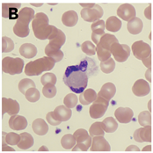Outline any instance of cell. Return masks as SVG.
I'll use <instances>...</instances> for the list:
<instances>
[{"label":"cell","instance_id":"obj_39","mask_svg":"<svg viewBox=\"0 0 153 153\" xmlns=\"http://www.w3.org/2000/svg\"><path fill=\"white\" fill-rule=\"evenodd\" d=\"M14 48V42L13 41L6 36H4L2 38V52L3 53H8L13 51Z\"/></svg>","mask_w":153,"mask_h":153},{"label":"cell","instance_id":"obj_15","mask_svg":"<svg viewBox=\"0 0 153 153\" xmlns=\"http://www.w3.org/2000/svg\"><path fill=\"white\" fill-rule=\"evenodd\" d=\"M48 40H49V44L61 48V47L65 43L66 36L62 31L53 26L52 32L48 37Z\"/></svg>","mask_w":153,"mask_h":153},{"label":"cell","instance_id":"obj_52","mask_svg":"<svg viewBox=\"0 0 153 153\" xmlns=\"http://www.w3.org/2000/svg\"><path fill=\"white\" fill-rule=\"evenodd\" d=\"M39 152H48V149L47 148L46 146H42V147H40V149H39Z\"/></svg>","mask_w":153,"mask_h":153},{"label":"cell","instance_id":"obj_25","mask_svg":"<svg viewBox=\"0 0 153 153\" xmlns=\"http://www.w3.org/2000/svg\"><path fill=\"white\" fill-rule=\"evenodd\" d=\"M78 21V16L75 11L70 10L64 13L62 16V22L64 26L68 27H72L75 25H76Z\"/></svg>","mask_w":153,"mask_h":153},{"label":"cell","instance_id":"obj_10","mask_svg":"<svg viewBox=\"0 0 153 153\" xmlns=\"http://www.w3.org/2000/svg\"><path fill=\"white\" fill-rule=\"evenodd\" d=\"M111 54L116 61L123 62L128 58L130 55V48L126 44L115 42L111 47Z\"/></svg>","mask_w":153,"mask_h":153},{"label":"cell","instance_id":"obj_34","mask_svg":"<svg viewBox=\"0 0 153 153\" xmlns=\"http://www.w3.org/2000/svg\"><path fill=\"white\" fill-rule=\"evenodd\" d=\"M104 134H105V131L102 127V123L97 122V123H94L92 125H91V127L89 128V135L91 136V137L104 136Z\"/></svg>","mask_w":153,"mask_h":153},{"label":"cell","instance_id":"obj_14","mask_svg":"<svg viewBox=\"0 0 153 153\" xmlns=\"http://www.w3.org/2000/svg\"><path fill=\"white\" fill-rule=\"evenodd\" d=\"M136 14L137 12L135 7L129 4H123L117 9V15L119 16V18L128 22L130 19L136 18Z\"/></svg>","mask_w":153,"mask_h":153},{"label":"cell","instance_id":"obj_18","mask_svg":"<svg viewBox=\"0 0 153 153\" xmlns=\"http://www.w3.org/2000/svg\"><path fill=\"white\" fill-rule=\"evenodd\" d=\"M114 116L120 123H128L132 121L134 113L129 107H118L114 112Z\"/></svg>","mask_w":153,"mask_h":153},{"label":"cell","instance_id":"obj_53","mask_svg":"<svg viewBox=\"0 0 153 153\" xmlns=\"http://www.w3.org/2000/svg\"><path fill=\"white\" fill-rule=\"evenodd\" d=\"M31 4H32V5H33V6H36V7H40V6H42V3H39V4H34V3H32Z\"/></svg>","mask_w":153,"mask_h":153},{"label":"cell","instance_id":"obj_1","mask_svg":"<svg viewBox=\"0 0 153 153\" xmlns=\"http://www.w3.org/2000/svg\"><path fill=\"white\" fill-rule=\"evenodd\" d=\"M63 82L74 93H82L87 86L88 76L81 66L71 65L64 72Z\"/></svg>","mask_w":153,"mask_h":153},{"label":"cell","instance_id":"obj_23","mask_svg":"<svg viewBox=\"0 0 153 153\" xmlns=\"http://www.w3.org/2000/svg\"><path fill=\"white\" fill-rule=\"evenodd\" d=\"M45 54L48 57L53 59L55 62H60L63 58V52L62 51L61 48L53 46L49 43L45 48Z\"/></svg>","mask_w":153,"mask_h":153},{"label":"cell","instance_id":"obj_16","mask_svg":"<svg viewBox=\"0 0 153 153\" xmlns=\"http://www.w3.org/2000/svg\"><path fill=\"white\" fill-rule=\"evenodd\" d=\"M133 93L137 97H143L148 95L151 92L150 84L144 79H138L133 85L132 87Z\"/></svg>","mask_w":153,"mask_h":153},{"label":"cell","instance_id":"obj_3","mask_svg":"<svg viewBox=\"0 0 153 153\" xmlns=\"http://www.w3.org/2000/svg\"><path fill=\"white\" fill-rule=\"evenodd\" d=\"M48 17L43 13H38L32 21V27L34 36L39 40H47L51 34L53 26L48 24Z\"/></svg>","mask_w":153,"mask_h":153},{"label":"cell","instance_id":"obj_40","mask_svg":"<svg viewBox=\"0 0 153 153\" xmlns=\"http://www.w3.org/2000/svg\"><path fill=\"white\" fill-rule=\"evenodd\" d=\"M40 92L36 89V87H33L30 88L29 90H27L26 94H25V97L26 99L30 101V102H36L40 100Z\"/></svg>","mask_w":153,"mask_h":153},{"label":"cell","instance_id":"obj_17","mask_svg":"<svg viewBox=\"0 0 153 153\" xmlns=\"http://www.w3.org/2000/svg\"><path fill=\"white\" fill-rule=\"evenodd\" d=\"M105 27H106V24L105 21L100 19L94 23H92V40L94 42V44H98L100 40L101 39V37L105 34Z\"/></svg>","mask_w":153,"mask_h":153},{"label":"cell","instance_id":"obj_6","mask_svg":"<svg viewBox=\"0 0 153 153\" xmlns=\"http://www.w3.org/2000/svg\"><path fill=\"white\" fill-rule=\"evenodd\" d=\"M73 137L76 139V144L72 148L73 152H86L90 149L92 145V137L84 128L76 129L73 134Z\"/></svg>","mask_w":153,"mask_h":153},{"label":"cell","instance_id":"obj_35","mask_svg":"<svg viewBox=\"0 0 153 153\" xmlns=\"http://www.w3.org/2000/svg\"><path fill=\"white\" fill-rule=\"evenodd\" d=\"M33 87H36L35 83L29 78H24V79L20 80L19 83V90L24 95L26 94L27 90H29L30 88H33Z\"/></svg>","mask_w":153,"mask_h":153},{"label":"cell","instance_id":"obj_41","mask_svg":"<svg viewBox=\"0 0 153 153\" xmlns=\"http://www.w3.org/2000/svg\"><path fill=\"white\" fill-rule=\"evenodd\" d=\"M82 51L87 56H94L96 54V47L90 41H86L81 45Z\"/></svg>","mask_w":153,"mask_h":153},{"label":"cell","instance_id":"obj_42","mask_svg":"<svg viewBox=\"0 0 153 153\" xmlns=\"http://www.w3.org/2000/svg\"><path fill=\"white\" fill-rule=\"evenodd\" d=\"M57 81L56 76L54 73H45L43 76H42L41 78V83L42 85H56Z\"/></svg>","mask_w":153,"mask_h":153},{"label":"cell","instance_id":"obj_12","mask_svg":"<svg viewBox=\"0 0 153 153\" xmlns=\"http://www.w3.org/2000/svg\"><path fill=\"white\" fill-rule=\"evenodd\" d=\"M20 5L21 4L19 3H4L2 4V16L9 19H17Z\"/></svg>","mask_w":153,"mask_h":153},{"label":"cell","instance_id":"obj_47","mask_svg":"<svg viewBox=\"0 0 153 153\" xmlns=\"http://www.w3.org/2000/svg\"><path fill=\"white\" fill-rule=\"evenodd\" d=\"M144 16L147 19H152V5L149 4V6L144 10Z\"/></svg>","mask_w":153,"mask_h":153},{"label":"cell","instance_id":"obj_48","mask_svg":"<svg viewBox=\"0 0 153 153\" xmlns=\"http://www.w3.org/2000/svg\"><path fill=\"white\" fill-rule=\"evenodd\" d=\"M140 149L138 148L137 145H129L127 149H126V152H139Z\"/></svg>","mask_w":153,"mask_h":153},{"label":"cell","instance_id":"obj_33","mask_svg":"<svg viewBox=\"0 0 153 153\" xmlns=\"http://www.w3.org/2000/svg\"><path fill=\"white\" fill-rule=\"evenodd\" d=\"M61 144L65 150H72V148L76 145V139L73 135L66 134L62 137Z\"/></svg>","mask_w":153,"mask_h":153},{"label":"cell","instance_id":"obj_5","mask_svg":"<svg viewBox=\"0 0 153 153\" xmlns=\"http://www.w3.org/2000/svg\"><path fill=\"white\" fill-rule=\"evenodd\" d=\"M115 42H118V40L114 34L105 33L101 37L96 47V52L100 61H107L111 58V47Z\"/></svg>","mask_w":153,"mask_h":153},{"label":"cell","instance_id":"obj_20","mask_svg":"<svg viewBox=\"0 0 153 153\" xmlns=\"http://www.w3.org/2000/svg\"><path fill=\"white\" fill-rule=\"evenodd\" d=\"M134 139L137 143H143V142H152V126L143 127L141 128H138L135 131Z\"/></svg>","mask_w":153,"mask_h":153},{"label":"cell","instance_id":"obj_51","mask_svg":"<svg viewBox=\"0 0 153 153\" xmlns=\"http://www.w3.org/2000/svg\"><path fill=\"white\" fill-rule=\"evenodd\" d=\"M151 152L152 151V145H147V146H145L143 149V152Z\"/></svg>","mask_w":153,"mask_h":153},{"label":"cell","instance_id":"obj_4","mask_svg":"<svg viewBox=\"0 0 153 153\" xmlns=\"http://www.w3.org/2000/svg\"><path fill=\"white\" fill-rule=\"evenodd\" d=\"M55 61L48 56L39 58L37 60L29 62L25 68V73L27 76H39L44 71L52 70L55 66Z\"/></svg>","mask_w":153,"mask_h":153},{"label":"cell","instance_id":"obj_8","mask_svg":"<svg viewBox=\"0 0 153 153\" xmlns=\"http://www.w3.org/2000/svg\"><path fill=\"white\" fill-rule=\"evenodd\" d=\"M108 105H109V101H107V100H105L102 97L98 96L89 109V114L91 118L92 119L101 118L106 114Z\"/></svg>","mask_w":153,"mask_h":153},{"label":"cell","instance_id":"obj_29","mask_svg":"<svg viewBox=\"0 0 153 153\" xmlns=\"http://www.w3.org/2000/svg\"><path fill=\"white\" fill-rule=\"evenodd\" d=\"M19 53L26 58H33L37 55V48L32 43H24L19 48Z\"/></svg>","mask_w":153,"mask_h":153},{"label":"cell","instance_id":"obj_37","mask_svg":"<svg viewBox=\"0 0 153 153\" xmlns=\"http://www.w3.org/2000/svg\"><path fill=\"white\" fill-rule=\"evenodd\" d=\"M114 68H115V62L112 58H109L107 61L100 62V70L106 74L113 72L114 71Z\"/></svg>","mask_w":153,"mask_h":153},{"label":"cell","instance_id":"obj_36","mask_svg":"<svg viewBox=\"0 0 153 153\" xmlns=\"http://www.w3.org/2000/svg\"><path fill=\"white\" fill-rule=\"evenodd\" d=\"M138 123L143 127L152 125V114L149 111H143L138 115Z\"/></svg>","mask_w":153,"mask_h":153},{"label":"cell","instance_id":"obj_49","mask_svg":"<svg viewBox=\"0 0 153 153\" xmlns=\"http://www.w3.org/2000/svg\"><path fill=\"white\" fill-rule=\"evenodd\" d=\"M80 5H81L83 8H85V9H90V8H92V7L95 5V4H93V3H91V4H84V3H80Z\"/></svg>","mask_w":153,"mask_h":153},{"label":"cell","instance_id":"obj_13","mask_svg":"<svg viewBox=\"0 0 153 153\" xmlns=\"http://www.w3.org/2000/svg\"><path fill=\"white\" fill-rule=\"evenodd\" d=\"M19 112V104L13 99H2V114H4L5 113L9 115L13 116L18 114Z\"/></svg>","mask_w":153,"mask_h":153},{"label":"cell","instance_id":"obj_24","mask_svg":"<svg viewBox=\"0 0 153 153\" xmlns=\"http://www.w3.org/2000/svg\"><path fill=\"white\" fill-rule=\"evenodd\" d=\"M32 128L33 132L38 136H45L48 132V125L42 118L35 119L32 123Z\"/></svg>","mask_w":153,"mask_h":153},{"label":"cell","instance_id":"obj_46","mask_svg":"<svg viewBox=\"0 0 153 153\" xmlns=\"http://www.w3.org/2000/svg\"><path fill=\"white\" fill-rule=\"evenodd\" d=\"M3 135H4V137H3V143H2V150H3V152H14V149H13V148L8 146L7 143L5 144V141H4V136H5V134L3 133Z\"/></svg>","mask_w":153,"mask_h":153},{"label":"cell","instance_id":"obj_32","mask_svg":"<svg viewBox=\"0 0 153 153\" xmlns=\"http://www.w3.org/2000/svg\"><path fill=\"white\" fill-rule=\"evenodd\" d=\"M102 123V127L105 132L107 133H114L118 128V123L117 121L113 117H107L105 118Z\"/></svg>","mask_w":153,"mask_h":153},{"label":"cell","instance_id":"obj_19","mask_svg":"<svg viewBox=\"0 0 153 153\" xmlns=\"http://www.w3.org/2000/svg\"><path fill=\"white\" fill-rule=\"evenodd\" d=\"M92 152H110L111 147L103 136L94 137L92 140L91 145Z\"/></svg>","mask_w":153,"mask_h":153},{"label":"cell","instance_id":"obj_38","mask_svg":"<svg viewBox=\"0 0 153 153\" xmlns=\"http://www.w3.org/2000/svg\"><path fill=\"white\" fill-rule=\"evenodd\" d=\"M77 97L75 93H69L65 96L63 100V104L64 106L70 109L73 108L76 106L77 104Z\"/></svg>","mask_w":153,"mask_h":153},{"label":"cell","instance_id":"obj_45","mask_svg":"<svg viewBox=\"0 0 153 153\" xmlns=\"http://www.w3.org/2000/svg\"><path fill=\"white\" fill-rule=\"evenodd\" d=\"M46 120L47 122L49 123L50 125H52V126H58V125H60V123H62L61 121L59 120V118L57 117V115L55 114L54 111L48 112V113L47 114Z\"/></svg>","mask_w":153,"mask_h":153},{"label":"cell","instance_id":"obj_43","mask_svg":"<svg viewBox=\"0 0 153 153\" xmlns=\"http://www.w3.org/2000/svg\"><path fill=\"white\" fill-rule=\"evenodd\" d=\"M4 141L6 142V143L8 145H11V146L18 145L19 142V135H18L17 133H13V132L7 133L4 136Z\"/></svg>","mask_w":153,"mask_h":153},{"label":"cell","instance_id":"obj_21","mask_svg":"<svg viewBox=\"0 0 153 153\" xmlns=\"http://www.w3.org/2000/svg\"><path fill=\"white\" fill-rule=\"evenodd\" d=\"M9 127L15 131L23 130L27 127V120L22 115H13L9 119Z\"/></svg>","mask_w":153,"mask_h":153},{"label":"cell","instance_id":"obj_7","mask_svg":"<svg viewBox=\"0 0 153 153\" xmlns=\"http://www.w3.org/2000/svg\"><path fill=\"white\" fill-rule=\"evenodd\" d=\"M24 61L19 57L6 56L2 60V71L10 75L20 74L23 71Z\"/></svg>","mask_w":153,"mask_h":153},{"label":"cell","instance_id":"obj_54","mask_svg":"<svg viewBox=\"0 0 153 153\" xmlns=\"http://www.w3.org/2000/svg\"><path fill=\"white\" fill-rule=\"evenodd\" d=\"M151 104H152V100L149 101V112L152 110V105H151Z\"/></svg>","mask_w":153,"mask_h":153},{"label":"cell","instance_id":"obj_31","mask_svg":"<svg viewBox=\"0 0 153 153\" xmlns=\"http://www.w3.org/2000/svg\"><path fill=\"white\" fill-rule=\"evenodd\" d=\"M54 112L57 115V117L59 118V120L62 123L69 121L71 117V114H72V112L70 108L66 107L65 106H62V105L56 107Z\"/></svg>","mask_w":153,"mask_h":153},{"label":"cell","instance_id":"obj_9","mask_svg":"<svg viewBox=\"0 0 153 153\" xmlns=\"http://www.w3.org/2000/svg\"><path fill=\"white\" fill-rule=\"evenodd\" d=\"M131 48L135 57L142 62L152 56V48L148 43L143 41H137L134 42Z\"/></svg>","mask_w":153,"mask_h":153},{"label":"cell","instance_id":"obj_50","mask_svg":"<svg viewBox=\"0 0 153 153\" xmlns=\"http://www.w3.org/2000/svg\"><path fill=\"white\" fill-rule=\"evenodd\" d=\"M145 77L147 78L148 82H152V70L148 69L145 72Z\"/></svg>","mask_w":153,"mask_h":153},{"label":"cell","instance_id":"obj_2","mask_svg":"<svg viewBox=\"0 0 153 153\" xmlns=\"http://www.w3.org/2000/svg\"><path fill=\"white\" fill-rule=\"evenodd\" d=\"M34 11L29 7H24L19 12L15 26L13 27V33L16 36L25 38L29 34V23L34 19Z\"/></svg>","mask_w":153,"mask_h":153},{"label":"cell","instance_id":"obj_11","mask_svg":"<svg viewBox=\"0 0 153 153\" xmlns=\"http://www.w3.org/2000/svg\"><path fill=\"white\" fill-rule=\"evenodd\" d=\"M81 17L82 19L86 22H96L100 19V18L103 16V9L100 5L96 4L90 9H85L83 8L81 11Z\"/></svg>","mask_w":153,"mask_h":153},{"label":"cell","instance_id":"obj_44","mask_svg":"<svg viewBox=\"0 0 153 153\" xmlns=\"http://www.w3.org/2000/svg\"><path fill=\"white\" fill-rule=\"evenodd\" d=\"M56 92L57 91H56L55 85H46L42 88V93L48 99L54 98L56 94Z\"/></svg>","mask_w":153,"mask_h":153},{"label":"cell","instance_id":"obj_30","mask_svg":"<svg viewBox=\"0 0 153 153\" xmlns=\"http://www.w3.org/2000/svg\"><path fill=\"white\" fill-rule=\"evenodd\" d=\"M122 28V21L115 16L109 17L106 21V29L113 33H116Z\"/></svg>","mask_w":153,"mask_h":153},{"label":"cell","instance_id":"obj_26","mask_svg":"<svg viewBox=\"0 0 153 153\" xmlns=\"http://www.w3.org/2000/svg\"><path fill=\"white\" fill-rule=\"evenodd\" d=\"M98 94L93 89H86L82 93H80L79 96V101L82 105L87 106L90 105L91 103H93L95 101V100L97 99Z\"/></svg>","mask_w":153,"mask_h":153},{"label":"cell","instance_id":"obj_28","mask_svg":"<svg viewBox=\"0 0 153 153\" xmlns=\"http://www.w3.org/2000/svg\"><path fill=\"white\" fill-rule=\"evenodd\" d=\"M143 27V23L142 21V19L140 18H134L132 19H130L128 22L127 25V28L128 31L131 33V34H138L140 33Z\"/></svg>","mask_w":153,"mask_h":153},{"label":"cell","instance_id":"obj_22","mask_svg":"<svg viewBox=\"0 0 153 153\" xmlns=\"http://www.w3.org/2000/svg\"><path fill=\"white\" fill-rule=\"evenodd\" d=\"M115 92H116L115 85L113 83L108 82V83H106L105 85H103V86L101 87L100 91L98 93V96L99 97H102L105 100H107V101H109V100H111L114 97Z\"/></svg>","mask_w":153,"mask_h":153},{"label":"cell","instance_id":"obj_27","mask_svg":"<svg viewBox=\"0 0 153 153\" xmlns=\"http://www.w3.org/2000/svg\"><path fill=\"white\" fill-rule=\"evenodd\" d=\"M33 137L31 134L23 132L19 135V142L17 146L21 150H27L33 145Z\"/></svg>","mask_w":153,"mask_h":153}]
</instances>
